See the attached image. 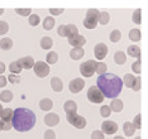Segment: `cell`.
<instances>
[{"label": "cell", "instance_id": "cell-1", "mask_svg": "<svg viewBox=\"0 0 148 139\" xmlns=\"http://www.w3.org/2000/svg\"><path fill=\"white\" fill-rule=\"evenodd\" d=\"M96 85L103 96L110 99H116V96L122 92L123 89L122 80L114 73H104L99 76L96 80Z\"/></svg>", "mask_w": 148, "mask_h": 139}, {"label": "cell", "instance_id": "cell-2", "mask_svg": "<svg viewBox=\"0 0 148 139\" xmlns=\"http://www.w3.org/2000/svg\"><path fill=\"white\" fill-rule=\"evenodd\" d=\"M34 125H36V114L31 109L18 108L16 110H14L12 119V127L16 131L25 133V131L32 130Z\"/></svg>", "mask_w": 148, "mask_h": 139}, {"label": "cell", "instance_id": "cell-3", "mask_svg": "<svg viewBox=\"0 0 148 139\" xmlns=\"http://www.w3.org/2000/svg\"><path fill=\"white\" fill-rule=\"evenodd\" d=\"M99 10L97 9H89L86 13V18L84 20V27L86 29H94L96 28L97 23H99Z\"/></svg>", "mask_w": 148, "mask_h": 139}, {"label": "cell", "instance_id": "cell-4", "mask_svg": "<svg viewBox=\"0 0 148 139\" xmlns=\"http://www.w3.org/2000/svg\"><path fill=\"white\" fill-rule=\"evenodd\" d=\"M67 120H69V123L73 125L75 128H77V129H84V128L86 127V119L84 116H81V115L79 114H67L66 115Z\"/></svg>", "mask_w": 148, "mask_h": 139}, {"label": "cell", "instance_id": "cell-5", "mask_svg": "<svg viewBox=\"0 0 148 139\" xmlns=\"http://www.w3.org/2000/svg\"><path fill=\"white\" fill-rule=\"evenodd\" d=\"M57 34L61 36V37H67V38H71V37L79 34V30H77L76 25H73V24H66V25L58 27Z\"/></svg>", "mask_w": 148, "mask_h": 139}, {"label": "cell", "instance_id": "cell-6", "mask_svg": "<svg viewBox=\"0 0 148 139\" xmlns=\"http://www.w3.org/2000/svg\"><path fill=\"white\" fill-rule=\"evenodd\" d=\"M95 61L94 60H89V61H85L84 63H81L80 66V72L84 77H91L94 72H95Z\"/></svg>", "mask_w": 148, "mask_h": 139}, {"label": "cell", "instance_id": "cell-7", "mask_svg": "<svg viewBox=\"0 0 148 139\" xmlns=\"http://www.w3.org/2000/svg\"><path fill=\"white\" fill-rule=\"evenodd\" d=\"M86 95H87V99H89V101H91V103H94V104H101L104 101L103 94L100 92L99 89H97L96 86H91V87H90Z\"/></svg>", "mask_w": 148, "mask_h": 139}, {"label": "cell", "instance_id": "cell-8", "mask_svg": "<svg viewBox=\"0 0 148 139\" xmlns=\"http://www.w3.org/2000/svg\"><path fill=\"white\" fill-rule=\"evenodd\" d=\"M33 70H34V73H36L38 77H41V79L46 77L47 75L49 73V71H51L49 66L47 65L46 62H43V61H38V62H34Z\"/></svg>", "mask_w": 148, "mask_h": 139}, {"label": "cell", "instance_id": "cell-9", "mask_svg": "<svg viewBox=\"0 0 148 139\" xmlns=\"http://www.w3.org/2000/svg\"><path fill=\"white\" fill-rule=\"evenodd\" d=\"M118 130V125L115 121H112V120H105L104 123L101 124V131L104 134H115Z\"/></svg>", "mask_w": 148, "mask_h": 139}, {"label": "cell", "instance_id": "cell-10", "mask_svg": "<svg viewBox=\"0 0 148 139\" xmlns=\"http://www.w3.org/2000/svg\"><path fill=\"white\" fill-rule=\"evenodd\" d=\"M84 86H85V81L82 79H73L71 82H70V91H71L72 94H79L80 91L84 89Z\"/></svg>", "mask_w": 148, "mask_h": 139}, {"label": "cell", "instance_id": "cell-11", "mask_svg": "<svg viewBox=\"0 0 148 139\" xmlns=\"http://www.w3.org/2000/svg\"><path fill=\"white\" fill-rule=\"evenodd\" d=\"M106 53H108V47L104 43H97L95 48H94V55H95L97 60H104L106 57Z\"/></svg>", "mask_w": 148, "mask_h": 139}, {"label": "cell", "instance_id": "cell-12", "mask_svg": "<svg viewBox=\"0 0 148 139\" xmlns=\"http://www.w3.org/2000/svg\"><path fill=\"white\" fill-rule=\"evenodd\" d=\"M69 43L73 46V48H82V46L86 43V39L81 34H76L71 38H69Z\"/></svg>", "mask_w": 148, "mask_h": 139}, {"label": "cell", "instance_id": "cell-13", "mask_svg": "<svg viewBox=\"0 0 148 139\" xmlns=\"http://www.w3.org/2000/svg\"><path fill=\"white\" fill-rule=\"evenodd\" d=\"M18 63L22 66L23 70H31L33 68V66H34V60L32 58V57L27 56V57H23L18 61Z\"/></svg>", "mask_w": 148, "mask_h": 139}, {"label": "cell", "instance_id": "cell-14", "mask_svg": "<svg viewBox=\"0 0 148 139\" xmlns=\"http://www.w3.org/2000/svg\"><path fill=\"white\" fill-rule=\"evenodd\" d=\"M58 121H60V116L56 113H49L45 116V123L48 127H55V125L58 124Z\"/></svg>", "mask_w": 148, "mask_h": 139}, {"label": "cell", "instance_id": "cell-15", "mask_svg": "<svg viewBox=\"0 0 148 139\" xmlns=\"http://www.w3.org/2000/svg\"><path fill=\"white\" fill-rule=\"evenodd\" d=\"M63 109H65L66 114H76L77 104L73 100H69V101H66L65 103V105H63Z\"/></svg>", "mask_w": 148, "mask_h": 139}, {"label": "cell", "instance_id": "cell-16", "mask_svg": "<svg viewBox=\"0 0 148 139\" xmlns=\"http://www.w3.org/2000/svg\"><path fill=\"white\" fill-rule=\"evenodd\" d=\"M13 114H14V110L9 109V108L3 109V113H1V115H0V119H1L3 121H5V123H12Z\"/></svg>", "mask_w": 148, "mask_h": 139}, {"label": "cell", "instance_id": "cell-17", "mask_svg": "<svg viewBox=\"0 0 148 139\" xmlns=\"http://www.w3.org/2000/svg\"><path fill=\"white\" fill-rule=\"evenodd\" d=\"M51 86H52L53 91H56V92H61L62 89H63L62 80L58 79V77H53V79L51 80Z\"/></svg>", "mask_w": 148, "mask_h": 139}, {"label": "cell", "instance_id": "cell-18", "mask_svg": "<svg viewBox=\"0 0 148 139\" xmlns=\"http://www.w3.org/2000/svg\"><path fill=\"white\" fill-rule=\"evenodd\" d=\"M39 108H41V110H43V111L51 110L53 108V101L51 99H48V97H45V99H42L39 101Z\"/></svg>", "mask_w": 148, "mask_h": 139}, {"label": "cell", "instance_id": "cell-19", "mask_svg": "<svg viewBox=\"0 0 148 139\" xmlns=\"http://www.w3.org/2000/svg\"><path fill=\"white\" fill-rule=\"evenodd\" d=\"M114 61H115V63L116 65H119V66L124 65L125 61H127L125 53H124L123 51H118V52H115V55H114Z\"/></svg>", "mask_w": 148, "mask_h": 139}, {"label": "cell", "instance_id": "cell-20", "mask_svg": "<svg viewBox=\"0 0 148 139\" xmlns=\"http://www.w3.org/2000/svg\"><path fill=\"white\" fill-rule=\"evenodd\" d=\"M110 110L112 111H115V113H119V111L123 110V101L119 100V99H113L112 104H110Z\"/></svg>", "mask_w": 148, "mask_h": 139}, {"label": "cell", "instance_id": "cell-21", "mask_svg": "<svg viewBox=\"0 0 148 139\" xmlns=\"http://www.w3.org/2000/svg\"><path fill=\"white\" fill-rule=\"evenodd\" d=\"M84 55H85V52H84L82 48H72L71 52H70V57L72 60H80L84 57Z\"/></svg>", "mask_w": 148, "mask_h": 139}, {"label": "cell", "instance_id": "cell-22", "mask_svg": "<svg viewBox=\"0 0 148 139\" xmlns=\"http://www.w3.org/2000/svg\"><path fill=\"white\" fill-rule=\"evenodd\" d=\"M123 130H124V134H125L127 137H130V135H133L134 131H136V129H134V127L132 125V123H129V121H125V123H124Z\"/></svg>", "mask_w": 148, "mask_h": 139}, {"label": "cell", "instance_id": "cell-23", "mask_svg": "<svg viewBox=\"0 0 148 139\" xmlns=\"http://www.w3.org/2000/svg\"><path fill=\"white\" fill-rule=\"evenodd\" d=\"M13 47V40L10 38H3L0 40V48L4 51H9Z\"/></svg>", "mask_w": 148, "mask_h": 139}, {"label": "cell", "instance_id": "cell-24", "mask_svg": "<svg viewBox=\"0 0 148 139\" xmlns=\"http://www.w3.org/2000/svg\"><path fill=\"white\" fill-rule=\"evenodd\" d=\"M128 37H129V39L132 40V42H138V40L140 39V30L139 29H137V28H134L132 29L129 32V34H128Z\"/></svg>", "mask_w": 148, "mask_h": 139}, {"label": "cell", "instance_id": "cell-25", "mask_svg": "<svg viewBox=\"0 0 148 139\" xmlns=\"http://www.w3.org/2000/svg\"><path fill=\"white\" fill-rule=\"evenodd\" d=\"M52 46H53L52 38H49V37H43V38L41 39V47H42V49H49V48H52Z\"/></svg>", "mask_w": 148, "mask_h": 139}, {"label": "cell", "instance_id": "cell-26", "mask_svg": "<svg viewBox=\"0 0 148 139\" xmlns=\"http://www.w3.org/2000/svg\"><path fill=\"white\" fill-rule=\"evenodd\" d=\"M22 66L18 63V61H14V62H12L10 65H9V71H10L12 73H14V75H19L22 72Z\"/></svg>", "mask_w": 148, "mask_h": 139}, {"label": "cell", "instance_id": "cell-27", "mask_svg": "<svg viewBox=\"0 0 148 139\" xmlns=\"http://www.w3.org/2000/svg\"><path fill=\"white\" fill-rule=\"evenodd\" d=\"M134 79H136V77H134L133 75L125 73V75H124V79L122 80V82H123V85H125L127 87H132L133 82H134Z\"/></svg>", "mask_w": 148, "mask_h": 139}, {"label": "cell", "instance_id": "cell-28", "mask_svg": "<svg viewBox=\"0 0 148 139\" xmlns=\"http://www.w3.org/2000/svg\"><path fill=\"white\" fill-rule=\"evenodd\" d=\"M95 72L99 75V76H101V75L106 73V63H104V62H96L95 63Z\"/></svg>", "mask_w": 148, "mask_h": 139}, {"label": "cell", "instance_id": "cell-29", "mask_svg": "<svg viewBox=\"0 0 148 139\" xmlns=\"http://www.w3.org/2000/svg\"><path fill=\"white\" fill-rule=\"evenodd\" d=\"M53 27H55V19L52 18V16H47L43 20V28L46 30H51Z\"/></svg>", "mask_w": 148, "mask_h": 139}, {"label": "cell", "instance_id": "cell-30", "mask_svg": "<svg viewBox=\"0 0 148 139\" xmlns=\"http://www.w3.org/2000/svg\"><path fill=\"white\" fill-rule=\"evenodd\" d=\"M128 55L132 56V57H138L140 58V49L138 46H130L128 47Z\"/></svg>", "mask_w": 148, "mask_h": 139}, {"label": "cell", "instance_id": "cell-31", "mask_svg": "<svg viewBox=\"0 0 148 139\" xmlns=\"http://www.w3.org/2000/svg\"><path fill=\"white\" fill-rule=\"evenodd\" d=\"M0 100H1L3 103H10V101L13 100V94H12V91H8V90L3 91V92L0 94Z\"/></svg>", "mask_w": 148, "mask_h": 139}, {"label": "cell", "instance_id": "cell-32", "mask_svg": "<svg viewBox=\"0 0 148 139\" xmlns=\"http://www.w3.org/2000/svg\"><path fill=\"white\" fill-rule=\"evenodd\" d=\"M46 60H47V63L49 65H55V63L58 61V55L56 52H49L48 55L46 56Z\"/></svg>", "mask_w": 148, "mask_h": 139}, {"label": "cell", "instance_id": "cell-33", "mask_svg": "<svg viewBox=\"0 0 148 139\" xmlns=\"http://www.w3.org/2000/svg\"><path fill=\"white\" fill-rule=\"evenodd\" d=\"M120 38H122V33L119 32L118 29H114L112 33H110V40H112L113 43H116L119 42Z\"/></svg>", "mask_w": 148, "mask_h": 139}, {"label": "cell", "instance_id": "cell-34", "mask_svg": "<svg viewBox=\"0 0 148 139\" xmlns=\"http://www.w3.org/2000/svg\"><path fill=\"white\" fill-rule=\"evenodd\" d=\"M132 20L136 24H140V22H142V12H140V9H137L136 12L133 13Z\"/></svg>", "mask_w": 148, "mask_h": 139}, {"label": "cell", "instance_id": "cell-35", "mask_svg": "<svg viewBox=\"0 0 148 139\" xmlns=\"http://www.w3.org/2000/svg\"><path fill=\"white\" fill-rule=\"evenodd\" d=\"M109 19H110V15L108 14L106 12L100 13V15H99V23H100V24H103V25L108 24V22H109Z\"/></svg>", "mask_w": 148, "mask_h": 139}, {"label": "cell", "instance_id": "cell-36", "mask_svg": "<svg viewBox=\"0 0 148 139\" xmlns=\"http://www.w3.org/2000/svg\"><path fill=\"white\" fill-rule=\"evenodd\" d=\"M39 22H41V19H39L38 15H36V14L29 15V24H31L32 27H37L39 24Z\"/></svg>", "mask_w": 148, "mask_h": 139}, {"label": "cell", "instance_id": "cell-37", "mask_svg": "<svg viewBox=\"0 0 148 139\" xmlns=\"http://www.w3.org/2000/svg\"><path fill=\"white\" fill-rule=\"evenodd\" d=\"M100 114H101V116L108 118L110 114H112V110H110V108L108 106V105H103V106L100 108Z\"/></svg>", "mask_w": 148, "mask_h": 139}, {"label": "cell", "instance_id": "cell-38", "mask_svg": "<svg viewBox=\"0 0 148 139\" xmlns=\"http://www.w3.org/2000/svg\"><path fill=\"white\" fill-rule=\"evenodd\" d=\"M140 65H142V63H140V58H138L136 62H134L133 65H132L133 72H136V73L139 75V73H140V71H142V67H140Z\"/></svg>", "mask_w": 148, "mask_h": 139}, {"label": "cell", "instance_id": "cell-39", "mask_svg": "<svg viewBox=\"0 0 148 139\" xmlns=\"http://www.w3.org/2000/svg\"><path fill=\"white\" fill-rule=\"evenodd\" d=\"M140 84H142V80H140V76H138L134 79V82H133V86L130 87L133 91H139L140 90Z\"/></svg>", "mask_w": 148, "mask_h": 139}, {"label": "cell", "instance_id": "cell-40", "mask_svg": "<svg viewBox=\"0 0 148 139\" xmlns=\"http://www.w3.org/2000/svg\"><path fill=\"white\" fill-rule=\"evenodd\" d=\"M8 30H9V24L4 20H0V36L5 34Z\"/></svg>", "mask_w": 148, "mask_h": 139}, {"label": "cell", "instance_id": "cell-41", "mask_svg": "<svg viewBox=\"0 0 148 139\" xmlns=\"http://www.w3.org/2000/svg\"><path fill=\"white\" fill-rule=\"evenodd\" d=\"M142 119H140V115H137L136 118H134V120H133V123H132V125L134 127V129H140L142 128Z\"/></svg>", "mask_w": 148, "mask_h": 139}, {"label": "cell", "instance_id": "cell-42", "mask_svg": "<svg viewBox=\"0 0 148 139\" xmlns=\"http://www.w3.org/2000/svg\"><path fill=\"white\" fill-rule=\"evenodd\" d=\"M12 123H5V121H3L1 119H0V131L1 130H10L12 129Z\"/></svg>", "mask_w": 148, "mask_h": 139}, {"label": "cell", "instance_id": "cell-43", "mask_svg": "<svg viewBox=\"0 0 148 139\" xmlns=\"http://www.w3.org/2000/svg\"><path fill=\"white\" fill-rule=\"evenodd\" d=\"M15 13L22 16H28L29 14H31V9H15Z\"/></svg>", "mask_w": 148, "mask_h": 139}, {"label": "cell", "instance_id": "cell-44", "mask_svg": "<svg viewBox=\"0 0 148 139\" xmlns=\"http://www.w3.org/2000/svg\"><path fill=\"white\" fill-rule=\"evenodd\" d=\"M8 81L12 84H18V82H21V77H19L18 75H9Z\"/></svg>", "mask_w": 148, "mask_h": 139}, {"label": "cell", "instance_id": "cell-45", "mask_svg": "<svg viewBox=\"0 0 148 139\" xmlns=\"http://www.w3.org/2000/svg\"><path fill=\"white\" fill-rule=\"evenodd\" d=\"M91 139H104V133L101 130H94L91 134Z\"/></svg>", "mask_w": 148, "mask_h": 139}, {"label": "cell", "instance_id": "cell-46", "mask_svg": "<svg viewBox=\"0 0 148 139\" xmlns=\"http://www.w3.org/2000/svg\"><path fill=\"white\" fill-rule=\"evenodd\" d=\"M45 139H56V134L53 130H47L45 133Z\"/></svg>", "mask_w": 148, "mask_h": 139}, {"label": "cell", "instance_id": "cell-47", "mask_svg": "<svg viewBox=\"0 0 148 139\" xmlns=\"http://www.w3.org/2000/svg\"><path fill=\"white\" fill-rule=\"evenodd\" d=\"M49 13L53 15H60L61 13H63V9L62 8H60V9H55V8H51L49 9Z\"/></svg>", "mask_w": 148, "mask_h": 139}, {"label": "cell", "instance_id": "cell-48", "mask_svg": "<svg viewBox=\"0 0 148 139\" xmlns=\"http://www.w3.org/2000/svg\"><path fill=\"white\" fill-rule=\"evenodd\" d=\"M6 85V77L5 76H0V87H4Z\"/></svg>", "mask_w": 148, "mask_h": 139}, {"label": "cell", "instance_id": "cell-49", "mask_svg": "<svg viewBox=\"0 0 148 139\" xmlns=\"http://www.w3.org/2000/svg\"><path fill=\"white\" fill-rule=\"evenodd\" d=\"M5 68H6V67H5V63H4V62H0V75L4 73Z\"/></svg>", "mask_w": 148, "mask_h": 139}, {"label": "cell", "instance_id": "cell-50", "mask_svg": "<svg viewBox=\"0 0 148 139\" xmlns=\"http://www.w3.org/2000/svg\"><path fill=\"white\" fill-rule=\"evenodd\" d=\"M114 139H124V137H120V135H116V137H114Z\"/></svg>", "mask_w": 148, "mask_h": 139}, {"label": "cell", "instance_id": "cell-51", "mask_svg": "<svg viewBox=\"0 0 148 139\" xmlns=\"http://www.w3.org/2000/svg\"><path fill=\"white\" fill-rule=\"evenodd\" d=\"M1 113H3V106H1V104H0V115H1Z\"/></svg>", "mask_w": 148, "mask_h": 139}, {"label": "cell", "instance_id": "cell-52", "mask_svg": "<svg viewBox=\"0 0 148 139\" xmlns=\"http://www.w3.org/2000/svg\"><path fill=\"white\" fill-rule=\"evenodd\" d=\"M3 13H4V9H1V8H0V15H1Z\"/></svg>", "mask_w": 148, "mask_h": 139}, {"label": "cell", "instance_id": "cell-53", "mask_svg": "<svg viewBox=\"0 0 148 139\" xmlns=\"http://www.w3.org/2000/svg\"><path fill=\"white\" fill-rule=\"evenodd\" d=\"M136 139H140V138H139V137H137V138H136Z\"/></svg>", "mask_w": 148, "mask_h": 139}]
</instances>
